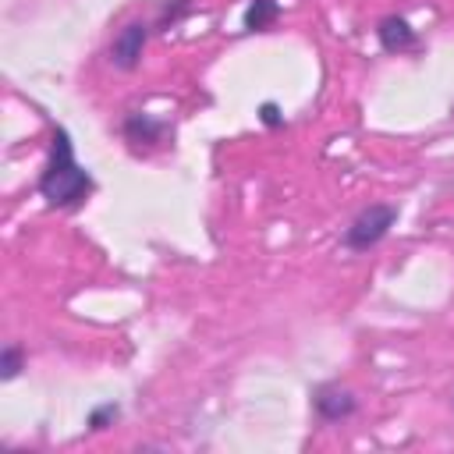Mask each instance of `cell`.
Returning <instances> with one entry per match:
<instances>
[{
	"label": "cell",
	"instance_id": "obj_1",
	"mask_svg": "<svg viewBox=\"0 0 454 454\" xmlns=\"http://www.w3.org/2000/svg\"><path fill=\"white\" fill-rule=\"evenodd\" d=\"M35 188L57 209L78 206V202H85L96 192L92 174L74 156V142H71L67 128H53V135H50V156H46V167H43Z\"/></svg>",
	"mask_w": 454,
	"mask_h": 454
},
{
	"label": "cell",
	"instance_id": "obj_2",
	"mask_svg": "<svg viewBox=\"0 0 454 454\" xmlns=\"http://www.w3.org/2000/svg\"><path fill=\"white\" fill-rule=\"evenodd\" d=\"M394 223H397V206H390V202H372V206H365V209L348 223V231H344V248H348V252H369V248H376V245L390 234Z\"/></svg>",
	"mask_w": 454,
	"mask_h": 454
},
{
	"label": "cell",
	"instance_id": "obj_3",
	"mask_svg": "<svg viewBox=\"0 0 454 454\" xmlns=\"http://www.w3.org/2000/svg\"><path fill=\"white\" fill-rule=\"evenodd\" d=\"M145 39H149V25H145V21H128V25L114 35V43H110V60H114V67L135 71L138 60H142Z\"/></svg>",
	"mask_w": 454,
	"mask_h": 454
},
{
	"label": "cell",
	"instance_id": "obj_4",
	"mask_svg": "<svg viewBox=\"0 0 454 454\" xmlns=\"http://www.w3.org/2000/svg\"><path fill=\"white\" fill-rule=\"evenodd\" d=\"M312 411L323 419V422H344L358 411V397L337 383H323L312 390Z\"/></svg>",
	"mask_w": 454,
	"mask_h": 454
},
{
	"label": "cell",
	"instance_id": "obj_5",
	"mask_svg": "<svg viewBox=\"0 0 454 454\" xmlns=\"http://www.w3.org/2000/svg\"><path fill=\"white\" fill-rule=\"evenodd\" d=\"M376 39H380V46H383L387 53H408V50L419 46V32H415V28L408 25V18H401V14L380 18Z\"/></svg>",
	"mask_w": 454,
	"mask_h": 454
},
{
	"label": "cell",
	"instance_id": "obj_6",
	"mask_svg": "<svg viewBox=\"0 0 454 454\" xmlns=\"http://www.w3.org/2000/svg\"><path fill=\"white\" fill-rule=\"evenodd\" d=\"M121 131H124V138L128 142H135V145H156L163 135H167V121H156V117H149V114H128L124 117V124H121Z\"/></svg>",
	"mask_w": 454,
	"mask_h": 454
},
{
	"label": "cell",
	"instance_id": "obj_7",
	"mask_svg": "<svg viewBox=\"0 0 454 454\" xmlns=\"http://www.w3.org/2000/svg\"><path fill=\"white\" fill-rule=\"evenodd\" d=\"M277 18H280V4L277 0H248L241 25H245V32H266Z\"/></svg>",
	"mask_w": 454,
	"mask_h": 454
},
{
	"label": "cell",
	"instance_id": "obj_8",
	"mask_svg": "<svg viewBox=\"0 0 454 454\" xmlns=\"http://www.w3.org/2000/svg\"><path fill=\"white\" fill-rule=\"evenodd\" d=\"M21 369H25V351L18 344H7L0 351V380H14Z\"/></svg>",
	"mask_w": 454,
	"mask_h": 454
},
{
	"label": "cell",
	"instance_id": "obj_9",
	"mask_svg": "<svg viewBox=\"0 0 454 454\" xmlns=\"http://www.w3.org/2000/svg\"><path fill=\"white\" fill-rule=\"evenodd\" d=\"M121 419V404L117 401H106V404H96L92 411H89V429H106V426H114Z\"/></svg>",
	"mask_w": 454,
	"mask_h": 454
},
{
	"label": "cell",
	"instance_id": "obj_10",
	"mask_svg": "<svg viewBox=\"0 0 454 454\" xmlns=\"http://www.w3.org/2000/svg\"><path fill=\"white\" fill-rule=\"evenodd\" d=\"M259 121H262L266 128H280V124H284V114H280V106H277L273 99H266V103L259 106Z\"/></svg>",
	"mask_w": 454,
	"mask_h": 454
},
{
	"label": "cell",
	"instance_id": "obj_11",
	"mask_svg": "<svg viewBox=\"0 0 454 454\" xmlns=\"http://www.w3.org/2000/svg\"><path fill=\"white\" fill-rule=\"evenodd\" d=\"M184 11H188V0H177L174 7H167V11L160 14V25H174V21H177V18L184 14Z\"/></svg>",
	"mask_w": 454,
	"mask_h": 454
}]
</instances>
